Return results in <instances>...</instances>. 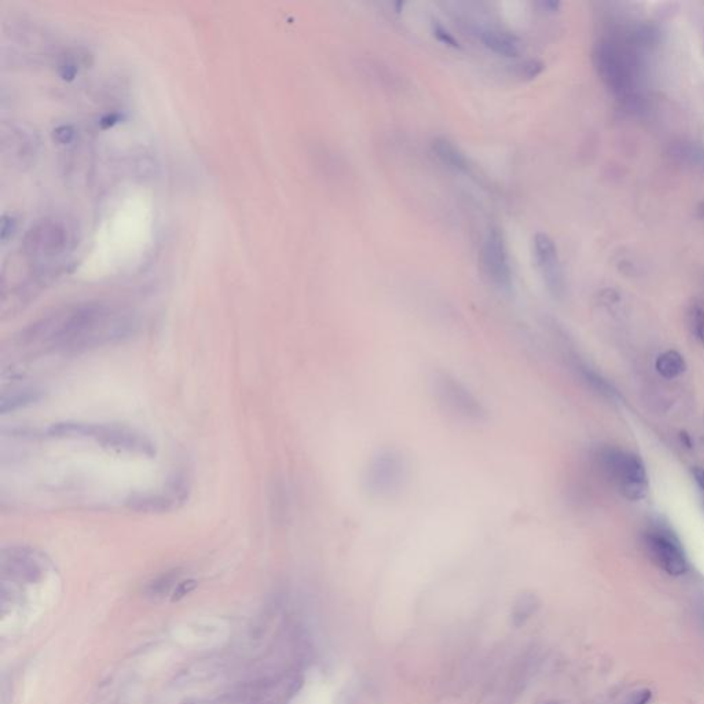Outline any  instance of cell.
<instances>
[{
  "instance_id": "1",
  "label": "cell",
  "mask_w": 704,
  "mask_h": 704,
  "mask_svg": "<svg viewBox=\"0 0 704 704\" xmlns=\"http://www.w3.org/2000/svg\"><path fill=\"white\" fill-rule=\"evenodd\" d=\"M133 319L103 305H86L43 319L28 332V339L55 350L79 352L129 337Z\"/></svg>"
},
{
  "instance_id": "2",
  "label": "cell",
  "mask_w": 704,
  "mask_h": 704,
  "mask_svg": "<svg viewBox=\"0 0 704 704\" xmlns=\"http://www.w3.org/2000/svg\"><path fill=\"white\" fill-rule=\"evenodd\" d=\"M594 68L616 98L634 105L640 98L641 62L636 50L626 41L601 39L593 51Z\"/></svg>"
},
{
  "instance_id": "3",
  "label": "cell",
  "mask_w": 704,
  "mask_h": 704,
  "mask_svg": "<svg viewBox=\"0 0 704 704\" xmlns=\"http://www.w3.org/2000/svg\"><path fill=\"white\" fill-rule=\"evenodd\" d=\"M407 479V458L400 450L387 447L379 450L369 460L363 474V485L373 498L388 499L400 492Z\"/></svg>"
},
{
  "instance_id": "4",
  "label": "cell",
  "mask_w": 704,
  "mask_h": 704,
  "mask_svg": "<svg viewBox=\"0 0 704 704\" xmlns=\"http://www.w3.org/2000/svg\"><path fill=\"white\" fill-rule=\"evenodd\" d=\"M599 462L617 491L630 501H640L648 492V476L641 458L619 448H603Z\"/></svg>"
},
{
  "instance_id": "5",
  "label": "cell",
  "mask_w": 704,
  "mask_h": 704,
  "mask_svg": "<svg viewBox=\"0 0 704 704\" xmlns=\"http://www.w3.org/2000/svg\"><path fill=\"white\" fill-rule=\"evenodd\" d=\"M51 437L58 438H94L102 444L138 451L147 455L153 454V446L143 437L133 434L130 430L109 427V425H87V424H58L50 428Z\"/></svg>"
},
{
  "instance_id": "6",
  "label": "cell",
  "mask_w": 704,
  "mask_h": 704,
  "mask_svg": "<svg viewBox=\"0 0 704 704\" xmlns=\"http://www.w3.org/2000/svg\"><path fill=\"white\" fill-rule=\"evenodd\" d=\"M432 391L440 404L451 414L472 423H482L487 418L482 402L450 373L439 370L434 374Z\"/></svg>"
},
{
  "instance_id": "7",
  "label": "cell",
  "mask_w": 704,
  "mask_h": 704,
  "mask_svg": "<svg viewBox=\"0 0 704 704\" xmlns=\"http://www.w3.org/2000/svg\"><path fill=\"white\" fill-rule=\"evenodd\" d=\"M644 548L654 563L671 576H681L688 570V562L680 541L664 528H651L643 536Z\"/></svg>"
},
{
  "instance_id": "8",
  "label": "cell",
  "mask_w": 704,
  "mask_h": 704,
  "mask_svg": "<svg viewBox=\"0 0 704 704\" xmlns=\"http://www.w3.org/2000/svg\"><path fill=\"white\" fill-rule=\"evenodd\" d=\"M481 263L488 279L501 289L512 285V268L504 233L498 227L488 230L481 252Z\"/></svg>"
},
{
  "instance_id": "9",
  "label": "cell",
  "mask_w": 704,
  "mask_h": 704,
  "mask_svg": "<svg viewBox=\"0 0 704 704\" xmlns=\"http://www.w3.org/2000/svg\"><path fill=\"white\" fill-rule=\"evenodd\" d=\"M71 241L68 227L59 220H45L32 228L27 237L25 249L35 261H51L64 254Z\"/></svg>"
},
{
  "instance_id": "10",
  "label": "cell",
  "mask_w": 704,
  "mask_h": 704,
  "mask_svg": "<svg viewBox=\"0 0 704 704\" xmlns=\"http://www.w3.org/2000/svg\"><path fill=\"white\" fill-rule=\"evenodd\" d=\"M534 255L546 288L555 298H562L566 289V282L555 241L548 234L538 233L534 237Z\"/></svg>"
},
{
  "instance_id": "11",
  "label": "cell",
  "mask_w": 704,
  "mask_h": 704,
  "mask_svg": "<svg viewBox=\"0 0 704 704\" xmlns=\"http://www.w3.org/2000/svg\"><path fill=\"white\" fill-rule=\"evenodd\" d=\"M481 41L492 52L504 57H518L522 51L520 39L506 31L487 28L481 32Z\"/></svg>"
},
{
  "instance_id": "12",
  "label": "cell",
  "mask_w": 704,
  "mask_h": 704,
  "mask_svg": "<svg viewBox=\"0 0 704 704\" xmlns=\"http://www.w3.org/2000/svg\"><path fill=\"white\" fill-rule=\"evenodd\" d=\"M432 149L446 166L460 173H465L469 175L474 174V167L469 163V159L454 142L448 140L447 138L439 136L434 139Z\"/></svg>"
},
{
  "instance_id": "13",
  "label": "cell",
  "mask_w": 704,
  "mask_h": 704,
  "mask_svg": "<svg viewBox=\"0 0 704 704\" xmlns=\"http://www.w3.org/2000/svg\"><path fill=\"white\" fill-rule=\"evenodd\" d=\"M687 369L684 356L674 350L663 352L657 359V370L661 377L673 380L681 376Z\"/></svg>"
},
{
  "instance_id": "14",
  "label": "cell",
  "mask_w": 704,
  "mask_h": 704,
  "mask_svg": "<svg viewBox=\"0 0 704 704\" xmlns=\"http://www.w3.org/2000/svg\"><path fill=\"white\" fill-rule=\"evenodd\" d=\"M688 323L694 336L704 346V302L701 299L692 300L688 307Z\"/></svg>"
},
{
  "instance_id": "15",
  "label": "cell",
  "mask_w": 704,
  "mask_h": 704,
  "mask_svg": "<svg viewBox=\"0 0 704 704\" xmlns=\"http://www.w3.org/2000/svg\"><path fill=\"white\" fill-rule=\"evenodd\" d=\"M576 370L580 373V376L585 379V381L594 390L597 391L599 394L601 395L607 396V397H611V396H615V391L611 388V386L603 379L600 377L596 372H593L592 369H589L587 366L585 365H576Z\"/></svg>"
},
{
  "instance_id": "16",
  "label": "cell",
  "mask_w": 704,
  "mask_h": 704,
  "mask_svg": "<svg viewBox=\"0 0 704 704\" xmlns=\"http://www.w3.org/2000/svg\"><path fill=\"white\" fill-rule=\"evenodd\" d=\"M536 608H538V603H536L535 596L528 594V593L522 594L513 607V614H512L513 623L516 626L523 624L528 617L532 615V613H535Z\"/></svg>"
},
{
  "instance_id": "17",
  "label": "cell",
  "mask_w": 704,
  "mask_h": 704,
  "mask_svg": "<svg viewBox=\"0 0 704 704\" xmlns=\"http://www.w3.org/2000/svg\"><path fill=\"white\" fill-rule=\"evenodd\" d=\"M179 575H180V572L174 570V571L163 573L161 576L156 578L153 582L149 583V586H147V594L152 596V597L164 596L174 586V583L177 580Z\"/></svg>"
},
{
  "instance_id": "18",
  "label": "cell",
  "mask_w": 704,
  "mask_h": 704,
  "mask_svg": "<svg viewBox=\"0 0 704 704\" xmlns=\"http://www.w3.org/2000/svg\"><path fill=\"white\" fill-rule=\"evenodd\" d=\"M675 156L691 164H704V152L692 145H678L675 149Z\"/></svg>"
},
{
  "instance_id": "19",
  "label": "cell",
  "mask_w": 704,
  "mask_h": 704,
  "mask_svg": "<svg viewBox=\"0 0 704 704\" xmlns=\"http://www.w3.org/2000/svg\"><path fill=\"white\" fill-rule=\"evenodd\" d=\"M41 397V394L36 393V391H22L17 395L11 396L8 400H3L1 402V410L3 411H7V410H13L15 409L17 406H22V404H27V403H31L34 400H38Z\"/></svg>"
},
{
  "instance_id": "20",
  "label": "cell",
  "mask_w": 704,
  "mask_h": 704,
  "mask_svg": "<svg viewBox=\"0 0 704 704\" xmlns=\"http://www.w3.org/2000/svg\"><path fill=\"white\" fill-rule=\"evenodd\" d=\"M432 32H434V36L439 41L440 43L446 44L453 48H460L458 41L453 36V34H450V31L446 27H443L440 24L439 21L432 22Z\"/></svg>"
},
{
  "instance_id": "21",
  "label": "cell",
  "mask_w": 704,
  "mask_h": 704,
  "mask_svg": "<svg viewBox=\"0 0 704 704\" xmlns=\"http://www.w3.org/2000/svg\"><path fill=\"white\" fill-rule=\"evenodd\" d=\"M543 69V64L536 61V59H529L522 64L520 66V76H525L527 79L536 78Z\"/></svg>"
},
{
  "instance_id": "22",
  "label": "cell",
  "mask_w": 704,
  "mask_h": 704,
  "mask_svg": "<svg viewBox=\"0 0 704 704\" xmlns=\"http://www.w3.org/2000/svg\"><path fill=\"white\" fill-rule=\"evenodd\" d=\"M196 587V580H186V582H182L175 590V596H174V601L184 597L187 593H190L193 589Z\"/></svg>"
},
{
  "instance_id": "23",
  "label": "cell",
  "mask_w": 704,
  "mask_h": 704,
  "mask_svg": "<svg viewBox=\"0 0 704 704\" xmlns=\"http://www.w3.org/2000/svg\"><path fill=\"white\" fill-rule=\"evenodd\" d=\"M694 478H695L698 485L704 491V468H695L694 469Z\"/></svg>"
},
{
  "instance_id": "24",
  "label": "cell",
  "mask_w": 704,
  "mask_h": 704,
  "mask_svg": "<svg viewBox=\"0 0 704 704\" xmlns=\"http://www.w3.org/2000/svg\"><path fill=\"white\" fill-rule=\"evenodd\" d=\"M650 698H651V692H648V691L640 692L638 695H636V701L633 702V704H645Z\"/></svg>"
},
{
  "instance_id": "25",
  "label": "cell",
  "mask_w": 704,
  "mask_h": 704,
  "mask_svg": "<svg viewBox=\"0 0 704 704\" xmlns=\"http://www.w3.org/2000/svg\"><path fill=\"white\" fill-rule=\"evenodd\" d=\"M699 212H701V215L704 218V201L701 204V207H699Z\"/></svg>"
},
{
  "instance_id": "26",
  "label": "cell",
  "mask_w": 704,
  "mask_h": 704,
  "mask_svg": "<svg viewBox=\"0 0 704 704\" xmlns=\"http://www.w3.org/2000/svg\"><path fill=\"white\" fill-rule=\"evenodd\" d=\"M703 508H704V499H703Z\"/></svg>"
}]
</instances>
